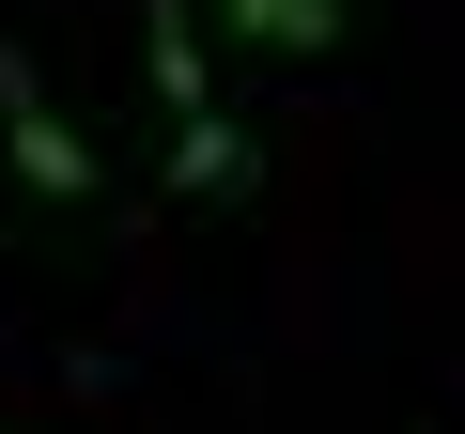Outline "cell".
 Listing matches in <instances>:
<instances>
[{
    "label": "cell",
    "instance_id": "6da1fadb",
    "mask_svg": "<svg viewBox=\"0 0 465 434\" xmlns=\"http://www.w3.org/2000/svg\"><path fill=\"white\" fill-rule=\"evenodd\" d=\"M140 63H155V109H171V186H186V202H232V186H249V124L217 109L186 0H140Z\"/></svg>",
    "mask_w": 465,
    "mask_h": 434
},
{
    "label": "cell",
    "instance_id": "7a4b0ae2",
    "mask_svg": "<svg viewBox=\"0 0 465 434\" xmlns=\"http://www.w3.org/2000/svg\"><path fill=\"white\" fill-rule=\"evenodd\" d=\"M0 155H16V186H47V202H94L109 171H94V140L47 109V78L16 63V47H0Z\"/></svg>",
    "mask_w": 465,
    "mask_h": 434
},
{
    "label": "cell",
    "instance_id": "3957f363",
    "mask_svg": "<svg viewBox=\"0 0 465 434\" xmlns=\"http://www.w3.org/2000/svg\"><path fill=\"white\" fill-rule=\"evenodd\" d=\"M232 47H280V63H326L341 47V0H217Z\"/></svg>",
    "mask_w": 465,
    "mask_h": 434
}]
</instances>
